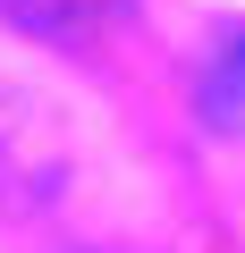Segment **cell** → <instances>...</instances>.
Segmentation results:
<instances>
[{
	"mask_svg": "<svg viewBox=\"0 0 245 253\" xmlns=\"http://www.w3.org/2000/svg\"><path fill=\"white\" fill-rule=\"evenodd\" d=\"M0 9H9L26 34H93V26H110L118 9H127V0H0Z\"/></svg>",
	"mask_w": 245,
	"mask_h": 253,
	"instance_id": "obj_1",
	"label": "cell"
},
{
	"mask_svg": "<svg viewBox=\"0 0 245 253\" xmlns=\"http://www.w3.org/2000/svg\"><path fill=\"white\" fill-rule=\"evenodd\" d=\"M203 118H220V126H245V34L203 68Z\"/></svg>",
	"mask_w": 245,
	"mask_h": 253,
	"instance_id": "obj_2",
	"label": "cell"
}]
</instances>
